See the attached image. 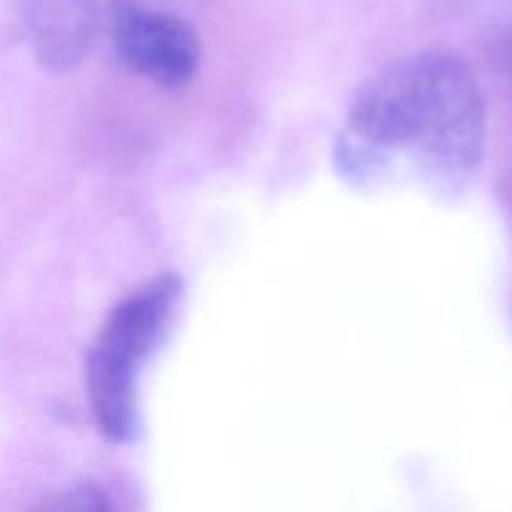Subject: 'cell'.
<instances>
[{
    "instance_id": "4",
    "label": "cell",
    "mask_w": 512,
    "mask_h": 512,
    "mask_svg": "<svg viewBox=\"0 0 512 512\" xmlns=\"http://www.w3.org/2000/svg\"><path fill=\"white\" fill-rule=\"evenodd\" d=\"M33 48L50 73L75 68L95 35V0H8Z\"/></svg>"
},
{
    "instance_id": "3",
    "label": "cell",
    "mask_w": 512,
    "mask_h": 512,
    "mask_svg": "<svg viewBox=\"0 0 512 512\" xmlns=\"http://www.w3.org/2000/svg\"><path fill=\"white\" fill-rule=\"evenodd\" d=\"M113 48L133 73L178 90L200 68V38L183 18L143 5H123L113 20Z\"/></svg>"
},
{
    "instance_id": "1",
    "label": "cell",
    "mask_w": 512,
    "mask_h": 512,
    "mask_svg": "<svg viewBox=\"0 0 512 512\" xmlns=\"http://www.w3.org/2000/svg\"><path fill=\"white\" fill-rule=\"evenodd\" d=\"M348 153H405L445 188H463L485 155V100L470 65L450 50H420L370 75L348 108Z\"/></svg>"
},
{
    "instance_id": "5",
    "label": "cell",
    "mask_w": 512,
    "mask_h": 512,
    "mask_svg": "<svg viewBox=\"0 0 512 512\" xmlns=\"http://www.w3.org/2000/svg\"><path fill=\"white\" fill-rule=\"evenodd\" d=\"M30 512H113V508L108 498L93 485H73V488L45 495Z\"/></svg>"
},
{
    "instance_id": "2",
    "label": "cell",
    "mask_w": 512,
    "mask_h": 512,
    "mask_svg": "<svg viewBox=\"0 0 512 512\" xmlns=\"http://www.w3.org/2000/svg\"><path fill=\"white\" fill-rule=\"evenodd\" d=\"M183 295L178 275H158L120 300L100 325L85 355L90 415L110 443L138 433V378L148 355L168 330Z\"/></svg>"
},
{
    "instance_id": "6",
    "label": "cell",
    "mask_w": 512,
    "mask_h": 512,
    "mask_svg": "<svg viewBox=\"0 0 512 512\" xmlns=\"http://www.w3.org/2000/svg\"><path fill=\"white\" fill-rule=\"evenodd\" d=\"M505 58H508V68H510V75H512V23L508 28V35H505Z\"/></svg>"
}]
</instances>
